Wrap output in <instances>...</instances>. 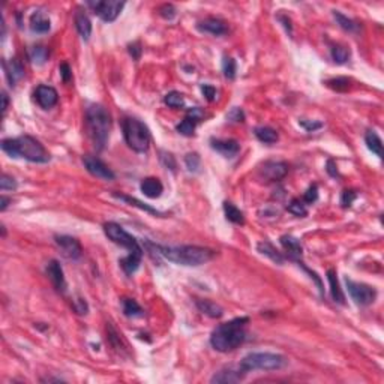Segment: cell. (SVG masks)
<instances>
[{"mask_svg": "<svg viewBox=\"0 0 384 384\" xmlns=\"http://www.w3.org/2000/svg\"><path fill=\"white\" fill-rule=\"evenodd\" d=\"M224 212H225L227 219L231 221L233 224H240V225L245 224V216H243V213H242L234 204L225 201V203H224Z\"/></svg>", "mask_w": 384, "mask_h": 384, "instance_id": "obj_28", "label": "cell"}, {"mask_svg": "<svg viewBox=\"0 0 384 384\" xmlns=\"http://www.w3.org/2000/svg\"><path fill=\"white\" fill-rule=\"evenodd\" d=\"M0 188L2 191H12V189H17V182L8 176V174H3L2 179H0Z\"/></svg>", "mask_w": 384, "mask_h": 384, "instance_id": "obj_40", "label": "cell"}, {"mask_svg": "<svg viewBox=\"0 0 384 384\" xmlns=\"http://www.w3.org/2000/svg\"><path fill=\"white\" fill-rule=\"evenodd\" d=\"M162 156H161V161L164 162V165L167 167V168H170V170H176V161H174V158H173V155L171 153H165V152H162Z\"/></svg>", "mask_w": 384, "mask_h": 384, "instance_id": "obj_46", "label": "cell"}, {"mask_svg": "<svg viewBox=\"0 0 384 384\" xmlns=\"http://www.w3.org/2000/svg\"><path fill=\"white\" fill-rule=\"evenodd\" d=\"M356 198H357L356 192L351 191V189H345V191L342 192V195H341V204H342V207H350L354 203Z\"/></svg>", "mask_w": 384, "mask_h": 384, "instance_id": "obj_42", "label": "cell"}, {"mask_svg": "<svg viewBox=\"0 0 384 384\" xmlns=\"http://www.w3.org/2000/svg\"><path fill=\"white\" fill-rule=\"evenodd\" d=\"M347 288H348L351 299L360 306H368V305L374 303L377 299V290L371 285L347 279Z\"/></svg>", "mask_w": 384, "mask_h": 384, "instance_id": "obj_8", "label": "cell"}, {"mask_svg": "<svg viewBox=\"0 0 384 384\" xmlns=\"http://www.w3.org/2000/svg\"><path fill=\"white\" fill-rule=\"evenodd\" d=\"M83 164L86 167V170L96 179H102V180H114V173L98 158L95 156H84L83 158Z\"/></svg>", "mask_w": 384, "mask_h": 384, "instance_id": "obj_10", "label": "cell"}, {"mask_svg": "<svg viewBox=\"0 0 384 384\" xmlns=\"http://www.w3.org/2000/svg\"><path fill=\"white\" fill-rule=\"evenodd\" d=\"M255 137L261 141V143H266V144H273L279 140V135L278 132L270 128V126H258L255 128Z\"/></svg>", "mask_w": 384, "mask_h": 384, "instance_id": "obj_26", "label": "cell"}, {"mask_svg": "<svg viewBox=\"0 0 384 384\" xmlns=\"http://www.w3.org/2000/svg\"><path fill=\"white\" fill-rule=\"evenodd\" d=\"M327 173H329L332 177H339L338 167H336L335 161H332V159H329V161H327Z\"/></svg>", "mask_w": 384, "mask_h": 384, "instance_id": "obj_50", "label": "cell"}, {"mask_svg": "<svg viewBox=\"0 0 384 384\" xmlns=\"http://www.w3.org/2000/svg\"><path fill=\"white\" fill-rule=\"evenodd\" d=\"M2 99H3V105H2V111H3V114L6 113V110H8V104H9V99H8V95L3 92L2 93Z\"/></svg>", "mask_w": 384, "mask_h": 384, "instance_id": "obj_53", "label": "cell"}, {"mask_svg": "<svg viewBox=\"0 0 384 384\" xmlns=\"http://www.w3.org/2000/svg\"><path fill=\"white\" fill-rule=\"evenodd\" d=\"M243 374L245 372L240 369V366H239V369H231V368L230 369H224V371H219L218 374L213 375L212 383H237L243 378Z\"/></svg>", "mask_w": 384, "mask_h": 384, "instance_id": "obj_20", "label": "cell"}, {"mask_svg": "<svg viewBox=\"0 0 384 384\" xmlns=\"http://www.w3.org/2000/svg\"><path fill=\"white\" fill-rule=\"evenodd\" d=\"M35 98H36V102L42 108L48 110L51 107H54L57 104V99H59V95H57V90L51 86H39L35 92Z\"/></svg>", "mask_w": 384, "mask_h": 384, "instance_id": "obj_12", "label": "cell"}, {"mask_svg": "<svg viewBox=\"0 0 384 384\" xmlns=\"http://www.w3.org/2000/svg\"><path fill=\"white\" fill-rule=\"evenodd\" d=\"M129 53H131V56H132L135 60H138V59H140V56H141V48H140V44L129 45Z\"/></svg>", "mask_w": 384, "mask_h": 384, "instance_id": "obj_51", "label": "cell"}, {"mask_svg": "<svg viewBox=\"0 0 384 384\" xmlns=\"http://www.w3.org/2000/svg\"><path fill=\"white\" fill-rule=\"evenodd\" d=\"M56 245L59 246L60 252L63 257L69 260H77L83 254V248L75 237L71 236H57L56 237Z\"/></svg>", "mask_w": 384, "mask_h": 384, "instance_id": "obj_11", "label": "cell"}, {"mask_svg": "<svg viewBox=\"0 0 384 384\" xmlns=\"http://www.w3.org/2000/svg\"><path fill=\"white\" fill-rule=\"evenodd\" d=\"M147 246L153 249V252L158 257H162L180 266H200L213 258V251L203 246H192V245L162 246V245H153L150 242H147Z\"/></svg>", "mask_w": 384, "mask_h": 384, "instance_id": "obj_1", "label": "cell"}, {"mask_svg": "<svg viewBox=\"0 0 384 384\" xmlns=\"http://www.w3.org/2000/svg\"><path fill=\"white\" fill-rule=\"evenodd\" d=\"M104 231L110 240H113L116 245L123 246L129 252L125 258L120 260V267L123 269V272L126 275H132L134 272H137V269L140 267L141 258H143V252H144L143 248L140 246L138 240L116 222L104 224Z\"/></svg>", "mask_w": 384, "mask_h": 384, "instance_id": "obj_2", "label": "cell"}, {"mask_svg": "<svg viewBox=\"0 0 384 384\" xmlns=\"http://www.w3.org/2000/svg\"><path fill=\"white\" fill-rule=\"evenodd\" d=\"M288 212L290 213H293V215H296V216H306L308 215V209L306 206L303 204V201H300V200H297V198H294V200H291V203L288 204Z\"/></svg>", "mask_w": 384, "mask_h": 384, "instance_id": "obj_36", "label": "cell"}, {"mask_svg": "<svg viewBox=\"0 0 384 384\" xmlns=\"http://www.w3.org/2000/svg\"><path fill=\"white\" fill-rule=\"evenodd\" d=\"M164 102L168 107H171V108H183L185 107V98H183V95L180 92H176V90L167 93L165 98H164Z\"/></svg>", "mask_w": 384, "mask_h": 384, "instance_id": "obj_31", "label": "cell"}, {"mask_svg": "<svg viewBox=\"0 0 384 384\" xmlns=\"http://www.w3.org/2000/svg\"><path fill=\"white\" fill-rule=\"evenodd\" d=\"M30 29L35 33H47L51 29V23L47 18V15H44L41 11H36L35 14H32L30 17Z\"/></svg>", "mask_w": 384, "mask_h": 384, "instance_id": "obj_22", "label": "cell"}, {"mask_svg": "<svg viewBox=\"0 0 384 384\" xmlns=\"http://www.w3.org/2000/svg\"><path fill=\"white\" fill-rule=\"evenodd\" d=\"M123 135L126 144L137 153H146L150 146V131L138 119L128 117L123 122Z\"/></svg>", "mask_w": 384, "mask_h": 384, "instance_id": "obj_6", "label": "cell"}, {"mask_svg": "<svg viewBox=\"0 0 384 384\" xmlns=\"http://www.w3.org/2000/svg\"><path fill=\"white\" fill-rule=\"evenodd\" d=\"M111 120L108 111L102 105H90L86 110V131L96 150H102L108 141Z\"/></svg>", "mask_w": 384, "mask_h": 384, "instance_id": "obj_5", "label": "cell"}, {"mask_svg": "<svg viewBox=\"0 0 384 384\" xmlns=\"http://www.w3.org/2000/svg\"><path fill=\"white\" fill-rule=\"evenodd\" d=\"M201 92H203V95L206 96V99H207L209 102L215 101V98H216V89H215L213 86L204 84V86H201Z\"/></svg>", "mask_w": 384, "mask_h": 384, "instance_id": "obj_44", "label": "cell"}, {"mask_svg": "<svg viewBox=\"0 0 384 384\" xmlns=\"http://www.w3.org/2000/svg\"><path fill=\"white\" fill-rule=\"evenodd\" d=\"M3 68H5L6 77L9 80L11 86H15V83L18 80H21V78L24 77V68L20 63V60H17V59H12L9 63L3 62Z\"/></svg>", "mask_w": 384, "mask_h": 384, "instance_id": "obj_19", "label": "cell"}, {"mask_svg": "<svg viewBox=\"0 0 384 384\" xmlns=\"http://www.w3.org/2000/svg\"><path fill=\"white\" fill-rule=\"evenodd\" d=\"M306 131H315V129H318V128H321L323 126V123H320V122H308V120H300L299 122Z\"/></svg>", "mask_w": 384, "mask_h": 384, "instance_id": "obj_48", "label": "cell"}, {"mask_svg": "<svg viewBox=\"0 0 384 384\" xmlns=\"http://www.w3.org/2000/svg\"><path fill=\"white\" fill-rule=\"evenodd\" d=\"M288 173V165L285 162H266L261 168V174L269 182H278L284 179Z\"/></svg>", "mask_w": 384, "mask_h": 384, "instance_id": "obj_14", "label": "cell"}, {"mask_svg": "<svg viewBox=\"0 0 384 384\" xmlns=\"http://www.w3.org/2000/svg\"><path fill=\"white\" fill-rule=\"evenodd\" d=\"M30 56V60L35 63V65H44L48 59V51L45 47H33L29 53Z\"/></svg>", "mask_w": 384, "mask_h": 384, "instance_id": "obj_34", "label": "cell"}, {"mask_svg": "<svg viewBox=\"0 0 384 384\" xmlns=\"http://www.w3.org/2000/svg\"><path fill=\"white\" fill-rule=\"evenodd\" d=\"M210 146L213 150L221 153L225 158H234L240 150V144L236 140H221V138H212Z\"/></svg>", "mask_w": 384, "mask_h": 384, "instance_id": "obj_15", "label": "cell"}, {"mask_svg": "<svg viewBox=\"0 0 384 384\" xmlns=\"http://www.w3.org/2000/svg\"><path fill=\"white\" fill-rule=\"evenodd\" d=\"M60 75H62L65 83H68V81L72 78V74H71V69H69V65H68V63H63V65L60 66Z\"/></svg>", "mask_w": 384, "mask_h": 384, "instance_id": "obj_49", "label": "cell"}, {"mask_svg": "<svg viewBox=\"0 0 384 384\" xmlns=\"http://www.w3.org/2000/svg\"><path fill=\"white\" fill-rule=\"evenodd\" d=\"M332 59L335 63L338 65H344L347 60L350 59V50L342 47V45H335L332 48Z\"/></svg>", "mask_w": 384, "mask_h": 384, "instance_id": "obj_33", "label": "cell"}, {"mask_svg": "<svg viewBox=\"0 0 384 384\" xmlns=\"http://www.w3.org/2000/svg\"><path fill=\"white\" fill-rule=\"evenodd\" d=\"M195 303H197V308L200 309V312H203L212 318H221L224 315V309L212 300H197Z\"/></svg>", "mask_w": 384, "mask_h": 384, "instance_id": "obj_25", "label": "cell"}, {"mask_svg": "<svg viewBox=\"0 0 384 384\" xmlns=\"http://www.w3.org/2000/svg\"><path fill=\"white\" fill-rule=\"evenodd\" d=\"M317 198H318V186H317V185H312V186H309L308 191L305 192L303 201H306V203H315Z\"/></svg>", "mask_w": 384, "mask_h": 384, "instance_id": "obj_43", "label": "cell"}, {"mask_svg": "<svg viewBox=\"0 0 384 384\" xmlns=\"http://www.w3.org/2000/svg\"><path fill=\"white\" fill-rule=\"evenodd\" d=\"M185 164H186L189 171L197 173L198 168H200V156L197 153H188L185 156Z\"/></svg>", "mask_w": 384, "mask_h": 384, "instance_id": "obj_39", "label": "cell"}, {"mask_svg": "<svg viewBox=\"0 0 384 384\" xmlns=\"http://www.w3.org/2000/svg\"><path fill=\"white\" fill-rule=\"evenodd\" d=\"M74 309L77 311V314L80 315H83V314H87V303H86V300H83V299H77L75 302H74Z\"/></svg>", "mask_w": 384, "mask_h": 384, "instance_id": "obj_47", "label": "cell"}, {"mask_svg": "<svg viewBox=\"0 0 384 384\" xmlns=\"http://www.w3.org/2000/svg\"><path fill=\"white\" fill-rule=\"evenodd\" d=\"M11 203V200L8 198V197H5V195H2V206H0V210L3 212V210H6V207H8V204Z\"/></svg>", "mask_w": 384, "mask_h": 384, "instance_id": "obj_54", "label": "cell"}, {"mask_svg": "<svg viewBox=\"0 0 384 384\" xmlns=\"http://www.w3.org/2000/svg\"><path fill=\"white\" fill-rule=\"evenodd\" d=\"M197 29L203 33H210L213 36H221V35H225L228 32V27L227 24L219 20V18H213V17H209L203 21L198 23Z\"/></svg>", "mask_w": 384, "mask_h": 384, "instance_id": "obj_13", "label": "cell"}, {"mask_svg": "<svg viewBox=\"0 0 384 384\" xmlns=\"http://www.w3.org/2000/svg\"><path fill=\"white\" fill-rule=\"evenodd\" d=\"M281 245L284 246V249L287 251L288 258L294 260V261H300V257L303 254V248L299 242V239L293 237V236H282L281 237Z\"/></svg>", "mask_w": 384, "mask_h": 384, "instance_id": "obj_17", "label": "cell"}, {"mask_svg": "<svg viewBox=\"0 0 384 384\" xmlns=\"http://www.w3.org/2000/svg\"><path fill=\"white\" fill-rule=\"evenodd\" d=\"M327 279H329V284H330V294H332V299L341 305L345 303V296H344V291L339 285V281L336 278V273L335 270H329L327 272Z\"/></svg>", "mask_w": 384, "mask_h": 384, "instance_id": "obj_23", "label": "cell"}, {"mask_svg": "<svg viewBox=\"0 0 384 384\" xmlns=\"http://www.w3.org/2000/svg\"><path fill=\"white\" fill-rule=\"evenodd\" d=\"M159 14L165 20H173L176 17V8L173 5H162L159 8Z\"/></svg>", "mask_w": 384, "mask_h": 384, "instance_id": "obj_41", "label": "cell"}, {"mask_svg": "<svg viewBox=\"0 0 384 384\" xmlns=\"http://www.w3.org/2000/svg\"><path fill=\"white\" fill-rule=\"evenodd\" d=\"M327 86L336 92H345L347 89L350 87V80L345 77H339V78H333V80H329L327 81Z\"/></svg>", "mask_w": 384, "mask_h": 384, "instance_id": "obj_37", "label": "cell"}, {"mask_svg": "<svg viewBox=\"0 0 384 384\" xmlns=\"http://www.w3.org/2000/svg\"><path fill=\"white\" fill-rule=\"evenodd\" d=\"M198 122H195L191 117H185L179 125H177V131L182 134V135H186V137H191L194 135V131H195V126H197Z\"/></svg>", "mask_w": 384, "mask_h": 384, "instance_id": "obj_35", "label": "cell"}, {"mask_svg": "<svg viewBox=\"0 0 384 384\" xmlns=\"http://www.w3.org/2000/svg\"><path fill=\"white\" fill-rule=\"evenodd\" d=\"M47 275L50 278V281L53 282V285L56 287L57 291L63 293L66 290V279H65V275H63V270H62V266L59 264V261L56 260H51L47 266Z\"/></svg>", "mask_w": 384, "mask_h": 384, "instance_id": "obj_16", "label": "cell"}, {"mask_svg": "<svg viewBox=\"0 0 384 384\" xmlns=\"http://www.w3.org/2000/svg\"><path fill=\"white\" fill-rule=\"evenodd\" d=\"M87 6L92 8V11L98 17H101L104 21L110 23V21H114L120 15L125 3L117 2V0H104V2H87Z\"/></svg>", "mask_w": 384, "mask_h": 384, "instance_id": "obj_9", "label": "cell"}, {"mask_svg": "<svg viewBox=\"0 0 384 384\" xmlns=\"http://www.w3.org/2000/svg\"><path fill=\"white\" fill-rule=\"evenodd\" d=\"M203 111L197 107V108H192V110H189L188 111V117H191V119H194L195 122H200L201 119H203Z\"/></svg>", "mask_w": 384, "mask_h": 384, "instance_id": "obj_52", "label": "cell"}, {"mask_svg": "<svg viewBox=\"0 0 384 384\" xmlns=\"http://www.w3.org/2000/svg\"><path fill=\"white\" fill-rule=\"evenodd\" d=\"M2 150L11 158H24L30 162L45 164L50 161V153L33 137L23 135L18 138H6L2 141Z\"/></svg>", "mask_w": 384, "mask_h": 384, "instance_id": "obj_4", "label": "cell"}, {"mask_svg": "<svg viewBox=\"0 0 384 384\" xmlns=\"http://www.w3.org/2000/svg\"><path fill=\"white\" fill-rule=\"evenodd\" d=\"M236 60L231 59V57H224V62H222V71H224V75L228 80H233L236 77Z\"/></svg>", "mask_w": 384, "mask_h": 384, "instance_id": "obj_38", "label": "cell"}, {"mask_svg": "<svg viewBox=\"0 0 384 384\" xmlns=\"http://www.w3.org/2000/svg\"><path fill=\"white\" fill-rule=\"evenodd\" d=\"M122 306H123V312H125L126 317H132V318L143 317V309L137 303V300H134V299H128V297L123 299Z\"/></svg>", "mask_w": 384, "mask_h": 384, "instance_id": "obj_30", "label": "cell"}, {"mask_svg": "<svg viewBox=\"0 0 384 384\" xmlns=\"http://www.w3.org/2000/svg\"><path fill=\"white\" fill-rule=\"evenodd\" d=\"M365 141H366L368 149H369L372 153H375L378 158L383 156V141H381V138H380L374 131H368V132H366Z\"/></svg>", "mask_w": 384, "mask_h": 384, "instance_id": "obj_27", "label": "cell"}, {"mask_svg": "<svg viewBox=\"0 0 384 384\" xmlns=\"http://www.w3.org/2000/svg\"><path fill=\"white\" fill-rule=\"evenodd\" d=\"M140 189H141V192L147 198L153 200V198H159L162 195L164 186H162V183H161L159 179H156V177H146V179H143V182L140 185Z\"/></svg>", "mask_w": 384, "mask_h": 384, "instance_id": "obj_18", "label": "cell"}, {"mask_svg": "<svg viewBox=\"0 0 384 384\" xmlns=\"http://www.w3.org/2000/svg\"><path fill=\"white\" fill-rule=\"evenodd\" d=\"M333 17H335V20L338 21V24L347 30V32H357L359 30V26L353 21V20H350L348 17H345L344 14H341V12H338V11H333Z\"/></svg>", "mask_w": 384, "mask_h": 384, "instance_id": "obj_32", "label": "cell"}, {"mask_svg": "<svg viewBox=\"0 0 384 384\" xmlns=\"http://www.w3.org/2000/svg\"><path fill=\"white\" fill-rule=\"evenodd\" d=\"M117 200H122V201H125V203H128V204H131V206H135V207H138V209H141V210H144V212H147V213H152V215H161L158 210H155L153 207H150V206H147V204H143L141 201H138L137 198H132V197H129V195H125V194H117L114 192L113 194Z\"/></svg>", "mask_w": 384, "mask_h": 384, "instance_id": "obj_29", "label": "cell"}, {"mask_svg": "<svg viewBox=\"0 0 384 384\" xmlns=\"http://www.w3.org/2000/svg\"><path fill=\"white\" fill-rule=\"evenodd\" d=\"M248 323H249L248 317H240V318H234L228 323L218 326L210 336L212 347L221 353H228V351L236 350L246 339L245 327Z\"/></svg>", "mask_w": 384, "mask_h": 384, "instance_id": "obj_3", "label": "cell"}, {"mask_svg": "<svg viewBox=\"0 0 384 384\" xmlns=\"http://www.w3.org/2000/svg\"><path fill=\"white\" fill-rule=\"evenodd\" d=\"M257 251H258L260 254L269 257L270 260H272L273 263H276V264H282V263H284V255H282L272 243H269V242H260V243L257 245Z\"/></svg>", "mask_w": 384, "mask_h": 384, "instance_id": "obj_24", "label": "cell"}, {"mask_svg": "<svg viewBox=\"0 0 384 384\" xmlns=\"http://www.w3.org/2000/svg\"><path fill=\"white\" fill-rule=\"evenodd\" d=\"M227 119L230 120V122H236V123H242L243 120H245V114H243V111L240 110V108H233L230 113L227 114Z\"/></svg>", "mask_w": 384, "mask_h": 384, "instance_id": "obj_45", "label": "cell"}, {"mask_svg": "<svg viewBox=\"0 0 384 384\" xmlns=\"http://www.w3.org/2000/svg\"><path fill=\"white\" fill-rule=\"evenodd\" d=\"M287 365V359L275 353H249L240 362V369L246 374L249 371H276Z\"/></svg>", "mask_w": 384, "mask_h": 384, "instance_id": "obj_7", "label": "cell"}, {"mask_svg": "<svg viewBox=\"0 0 384 384\" xmlns=\"http://www.w3.org/2000/svg\"><path fill=\"white\" fill-rule=\"evenodd\" d=\"M75 27H77L78 33L80 36L87 41L92 35V23H90V18L87 17L86 12L83 11H77L75 12Z\"/></svg>", "mask_w": 384, "mask_h": 384, "instance_id": "obj_21", "label": "cell"}]
</instances>
